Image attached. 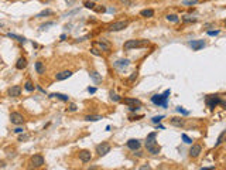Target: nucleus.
Here are the masks:
<instances>
[{"instance_id": "41", "label": "nucleus", "mask_w": 226, "mask_h": 170, "mask_svg": "<svg viewBox=\"0 0 226 170\" xmlns=\"http://www.w3.org/2000/svg\"><path fill=\"white\" fill-rule=\"evenodd\" d=\"M219 34V30H212V31H208V36H218Z\"/></svg>"}, {"instance_id": "31", "label": "nucleus", "mask_w": 226, "mask_h": 170, "mask_svg": "<svg viewBox=\"0 0 226 170\" xmlns=\"http://www.w3.org/2000/svg\"><path fill=\"white\" fill-rule=\"evenodd\" d=\"M177 112L178 113H181V115H184V116H188L189 115V111H185V109L181 108V106H177Z\"/></svg>"}, {"instance_id": "46", "label": "nucleus", "mask_w": 226, "mask_h": 170, "mask_svg": "<svg viewBox=\"0 0 226 170\" xmlns=\"http://www.w3.org/2000/svg\"><path fill=\"white\" fill-rule=\"evenodd\" d=\"M145 169H150V166H141V170H145Z\"/></svg>"}, {"instance_id": "37", "label": "nucleus", "mask_w": 226, "mask_h": 170, "mask_svg": "<svg viewBox=\"0 0 226 170\" xmlns=\"http://www.w3.org/2000/svg\"><path fill=\"white\" fill-rule=\"evenodd\" d=\"M28 139H30L28 135H21V133H20V136H18V142H24V140H28Z\"/></svg>"}, {"instance_id": "3", "label": "nucleus", "mask_w": 226, "mask_h": 170, "mask_svg": "<svg viewBox=\"0 0 226 170\" xmlns=\"http://www.w3.org/2000/svg\"><path fill=\"white\" fill-rule=\"evenodd\" d=\"M130 24L129 20H119V21H114V23H110L108 27H106V30L108 31H120V30H124L126 27Z\"/></svg>"}, {"instance_id": "24", "label": "nucleus", "mask_w": 226, "mask_h": 170, "mask_svg": "<svg viewBox=\"0 0 226 170\" xmlns=\"http://www.w3.org/2000/svg\"><path fill=\"white\" fill-rule=\"evenodd\" d=\"M7 37L14 38V40H17L18 42H26V41H27L24 37H21V36H17V34H13V33H7Z\"/></svg>"}, {"instance_id": "44", "label": "nucleus", "mask_w": 226, "mask_h": 170, "mask_svg": "<svg viewBox=\"0 0 226 170\" xmlns=\"http://www.w3.org/2000/svg\"><path fill=\"white\" fill-rule=\"evenodd\" d=\"M129 109L131 112H136V111H139V109H140V106H129Z\"/></svg>"}, {"instance_id": "10", "label": "nucleus", "mask_w": 226, "mask_h": 170, "mask_svg": "<svg viewBox=\"0 0 226 170\" xmlns=\"http://www.w3.org/2000/svg\"><path fill=\"white\" fill-rule=\"evenodd\" d=\"M7 94H9V96H11V98H17V96L21 95V86H20V85H13V86L9 88Z\"/></svg>"}, {"instance_id": "38", "label": "nucleus", "mask_w": 226, "mask_h": 170, "mask_svg": "<svg viewBox=\"0 0 226 170\" xmlns=\"http://www.w3.org/2000/svg\"><path fill=\"white\" fill-rule=\"evenodd\" d=\"M76 109H78V106H76L75 104H71V105L68 106V112H75Z\"/></svg>"}, {"instance_id": "25", "label": "nucleus", "mask_w": 226, "mask_h": 170, "mask_svg": "<svg viewBox=\"0 0 226 170\" xmlns=\"http://www.w3.org/2000/svg\"><path fill=\"white\" fill-rule=\"evenodd\" d=\"M140 16H141V17H153V16H154V10H151V9H145V10H141V11H140Z\"/></svg>"}, {"instance_id": "45", "label": "nucleus", "mask_w": 226, "mask_h": 170, "mask_svg": "<svg viewBox=\"0 0 226 170\" xmlns=\"http://www.w3.org/2000/svg\"><path fill=\"white\" fill-rule=\"evenodd\" d=\"M184 21H187V23H195V19H189V17H185V19H184Z\"/></svg>"}, {"instance_id": "47", "label": "nucleus", "mask_w": 226, "mask_h": 170, "mask_svg": "<svg viewBox=\"0 0 226 170\" xmlns=\"http://www.w3.org/2000/svg\"><path fill=\"white\" fill-rule=\"evenodd\" d=\"M59 38H61V40H62V41H64L65 38H66V36H65V34H62V36H61V37H59Z\"/></svg>"}, {"instance_id": "5", "label": "nucleus", "mask_w": 226, "mask_h": 170, "mask_svg": "<svg viewBox=\"0 0 226 170\" xmlns=\"http://www.w3.org/2000/svg\"><path fill=\"white\" fill-rule=\"evenodd\" d=\"M110 145L108 143V142H102V143H99L96 146V153L97 156H106V154L110 152Z\"/></svg>"}, {"instance_id": "29", "label": "nucleus", "mask_w": 226, "mask_h": 170, "mask_svg": "<svg viewBox=\"0 0 226 170\" xmlns=\"http://www.w3.org/2000/svg\"><path fill=\"white\" fill-rule=\"evenodd\" d=\"M24 89L28 91V92H32V91L35 89V86H34V84L32 82H30V81H27L26 84H24Z\"/></svg>"}, {"instance_id": "16", "label": "nucleus", "mask_w": 226, "mask_h": 170, "mask_svg": "<svg viewBox=\"0 0 226 170\" xmlns=\"http://www.w3.org/2000/svg\"><path fill=\"white\" fill-rule=\"evenodd\" d=\"M145 149H147V152L151 154H158L160 153V150H161V148L158 146V143H153V145H147L145 146Z\"/></svg>"}, {"instance_id": "1", "label": "nucleus", "mask_w": 226, "mask_h": 170, "mask_svg": "<svg viewBox=\"0 0 226 170\" xmlns=\"http://www.w3.org/2000/svg\"><path fill=\"white\" fill-rule=\"evenodd\" d=\"M170 95H171V91L170 89H165L164 91V94H157V95L151 96V102L154 104V105L157 106H162V108H167L168 104V98H170Z\"/></svg>"}, {"instance_id": "43", "label": "nucleus", "mask_w": 226, "mask_h": 170, "mask_svg": "<svg viewBox=\"0 0 226 170\" xmlns=\"http://www.w3.org/2000/svg\"><path fill=\"white\" fill-rule=\"evenodd\" d=\"M88 92H89V94H95V92H96V88H95V86H89V88H88Z\"/></svg>"}, {"instance_id": "42", "label": "nucleus", "mask_w": 226, "mask_h": 170, "mask_svg": "<svg viewBox=\"0 0 226 170\" xmlns=\"http://www.w3.org/2000/svg\"><path fill=\"white\" fill-rule=\"evenodd\" d=\"M136 78H137V72H133V74L130 75V78H129V81H130V82H133V81H134Z\"/></svg>"}, {"instance_id": "4", "label": "nucleus", "mask_w": 226, "mask_h": 170, "mask_svg": "<svg viewBox=\"0 0 226 170\" xmlns=\"http://www.w3.org/2000/svg\"><path fill=\"white\" fill-rule=\"evenodd\" d=\"M221 102L222 101H221V98H219V95H208L206 96V105H208L209 109H215Z\"/></svg>"}, {"instance_id": "20", "label": "nucleus", "mask_w": 226, "mask_h": 170, "mask_svg": "<svg viewBox=\"0 0 226 170\" xmlns=\"http://www.w3.org/2000/svg\"><path fill=\"white\" fill-rule=\"evenodd\" d=\"M26 67H27V60L24 58V57H20L16 63V68L17 69H24Z\"/></svg>"}, {"instance_id": "23", "label": "nucleus", "mask_w": 226, "mask_h": 170, "mask_svg": "<svg viewBox=\"0 0 226 170\" xmlns=\"http://www.w3.org/2000/svg\"><path fill=\"white\" fill-rule=\"evenodd\" d=\"M83 119L88 121V122H97V121H100V119H103V118L100 116V115H86Z\"/></svg>"}, {"instance_id": "26", "label": "nucleus", "mask_w": 226, "mask_h": 170, "mask_svg": "<svg viewBox=\"0 0 226 170\" xmlns=\"http://www.w3.org/2000/svg\"><path fill=\"white\" fill-rule=\"evenodd\" d=\"M52 14H54V11L52 10H49V9H47V10H43L41 11V13H38L37 16V19H40V17H47V16H52Z\"/></svg>"}, {"instance_id": "21", "label": "nucleus", "mask_w": 226, "mask_h": 170, "mask_svg": "<svg viewBox=\"0 0 226 170\" xmlns=\"http://www.w3.org/2000/svg\"><path fill=\"white\" fill-rule=\"evenodd\" d=\"M49 96H51V98H58V99H61V101H64V102H68V101H69V96L65 95V94H59V92L51 94Z\"/></svg>"}, {"instance_id": "22", "label": "nucleus", "mask_w": 226, "mask_h": 170, "mask_svg": "<svg viewBox=\"0 0 226 170\" xmlns=\"http://www.w3.org/2000/svg\"><path fill=\"white\" fill-rule=\"evenodd\" d=\"M226 140V129L225 130H222V133L218 136V140H216V143H215V148H218V146H221L223 142Z\"/></svg>"}, {"instance_id": "34", "label": "nucleus", "mask_w": 226, "mask_h": 170, "mask_svg": "<svg viewBox=\"0 0 226 170\" xmlns=\"http://www.w3.org/2000/svg\"><path fill=\"white\" fill-rule=\"evenodd\" d=\"M167 20L168 21H172V23H177V21H178V16H177V14H168Z\"/></svg>"}, {"instance_id": "27", "label": "nucleus", "mask_w": 226, "mask_h": 170, "mask_svg": "<svg viewBox=\"0 0 226 170\" xmlns=\"http://www.w3.org/2000/svg\"><path fill=\"white\" fill-rule=\"evenodd\" d=\"M129 63H130L129 60H119L114 65H116L117 68H124V67H127V65H129Z\"/></svg>"}, {"instance_id": "32", "label": "nucleus", "mask_w": 226, "mask_h": 170, "mask_svg": "<svg viewBox=\"0 0 226 170\" xmlns=\"http://www.w3.org/2000/svg\"><path fill=\"white\" fill-rule=\"evenodd\" d=\"M164 119V115H158V116H154L153 119H151V122L153 123H160Z\"/></svg>"}, {"instance_id": "7", "label": "nucleus", "mask_w": 226, "mask_h": 170, "mask_svg": "<svg viewBox=\"0 0 226 170\" xmlns=\"http://www.w3.org/2000/svg\"><path fill=\"white\" fill-rule=\"evenodd\" d=\"M30 163H31V167H34V169L43 167L44 166V157L41 156V154H34V156L31 157V160H30Z\"/></svg>"}, {"instance_id": "48", "label": "nucleus", "mask_w": 226, "mask_h": 170, "mask_svg": "<svg viewBox=\"0 0 226 170\" xmlns=\"http://www.w3.org/2000/svg\"><path fill=\"white\" fill-rule=\"evenodd\" d=\"M225 26H226V20H225Z\"/></svg>"}, {"instance_id": "35", "label": "nucleus", "mask_w": 226, "mask_h": 170, "mask_svg": "<svg viewBox=\"0 0 226 170\" xmlns=\"http://www.w3.org/2000/svg\"><path fill=\"white\" fill-rule=\"evenodd\" d=\"M54 24H55L54 21H49V23H45V24H43V26L40 27V28H41V30H47V28H48V27L54 26Z\"/></svg>"}, {"instance_id": "6", "label": "nucleus", "mask_w": 226, "mask_h": 170, "mask_svg": "<svg viewBox=\"0 0 226 170\" xmlns=\"http://www.w3.org/2000/svg\"><path fill=\"white\" fill-rule=\"evenodd\" d=\"M24 116H23L20 112H11L10 113V122L13 125H23L24 123Z\"/></svg>"}, {"instance_id": "49", "label": "nucleus", "mask_w": 226, "mask_h": 170, "mask_svg": "<svg viewBox=\"0 0 226 170\" xmlns=\"http://www.w3.org/2000/svg\"><path fill=\"white\" fill-rule=\"evenodd\" d=\"M0 27H1V24H0Z\"/></svg>"}, {"instance_id": "13", "label": "nucleus", "mask_w": 226, "mask_h": 170, "mask_svg": "<svg viewBox=\"0 0 226 170\" xmlns=\"http://www.w3.org/2000/svg\"><path fill=\"white\" fill-rule=\"evenodd\" d=\"M201 152H202V146L201 145H192L191 149H189V156L195 159V157H198L199 154H201Z\"/></svg>"}, {"instance_id": "33", "label": "nucleus", "mask_w": 226, "mask_h": 170, "mask_svg": "<svg viewBox=\"0 0 226 170\" xmlns=\"http://www.w3.org/2000/svg\"><path fill=\"white\" fill-rule=\"evenodd\" d=\"M198 3V0H182V4L185 6H194Z\"/></svg>"}, {"instance_id": "11", "label": "nucleus", "mask_w": 226, "mask_h": 170, "mask_svg": "<svg viewBox=\"0 0 226 170\" xmlns=\"http://www.w3.org/2000/svg\"><path fill=\"white\" fill-rule=\"evenodd\" d=\"M72 77V71L69 69H65V71H59L58 74H55V80L57 81H64V80H68Z\"/></svg>"}, {"instance_id": "30", "label": "nucleus", "mask_w": 226, "mask_h": 170, "mask_svg": "<svg viewBox=\"0 0 226 170\" xmlns=\"http://www.w3.org/2000/svg\"><path fill=\"white\" fill-rule=\"evenodd\" d=\"M181 138H182L184 143H187V145H191V143H192V139L189 138L188 135H185V133H182V136H181Z\"/></svg>"}, {"instance_id": "19", "label": "nucleus", "mask_w": 226, "mask_h": 170, "mask_svg": "<svg viewBox=\"0 0 226 170\" xmlns=\"http://www.w3.org/2000/svg\"><path fill=\"white\" fill-rule=\"evenodd\" d=\"M34 67H35V71H37V74H40V75L45 74V65H44L43 61H37Z\"/></svg>"}, {"instance_id": "14", "label": "nucleus", "mask_w": 226, "mask_h": 170, "mask_svg": "<svg viewBox=\"0 0 226 170\" xmlns=\"http://www.w3.org/2000/svg\"><path fill=\"white\" fill-rule=\"evenodd\" d=\"M126 145H127V148H129L130 150H139L140 146H141V143H140V140H139V139H129Z\"/></svg>"}, {"instance_id": "40", "label": "nucleus", "mask_w": 226, "mask_h": 170, "mask_svg": "<svg viewBox=\"0 0 226 170\" xmlns=\"http://www.w3.org/2000/svg\"><path fill=\"white\" fill-rule=\"evenodd\" d=\"M91 53L93 54V55H96V57H100L102 54L99 53V50H96V48H91Z\"/></svg>"}, {"instance_id": "39", "label": "nucleus", "mask_w": 226, "mask_h": 170, "mask_svg": "<svg viewBox=\"0 0 226 170\" xmlns=\"http://www.w3.org/2000/svg\"><path fill=\"white\" fill-rule=\"evenodd\" d=\"M14 133H17V135H20V133H23L24 132V128H21V126H17L14 130H13Z\"/></svg>"}, {"instance_id": "8", "label": "nucleus", "mask_w": 226, "mask_h": 170, "mask_svg": "<svg viewBox=\"0 0 226 170\" xmlns=\"http://www.w3.org/2000/svg\"><path fill=\"white\" fill-rule=\"evenodd\" d=\"M188 44L194 51H199V50H202V48L206 45V42H205L204 40H192V41H189Z\"/></svg>"}, {"instance_id": "28", "label": "nucleus", "mask_w": 226, "mask_h": 170, "mask_svg": "<svg viewBox=\"0 0 226 170\" xmlns=\"http://www.w3.org/2000/svg\"><path fill=\"white\" fill-rule=\"evenodd\" d=\"M109 96H110V99H112V101H114V102H120V101H122V96L117 95V94H116V92H113V91H110V92H109Z\"/></svg>"}, {"instance_id": "2", "label": "nucleus", "mask_w": 226, "mask_h": 170, "mask_svg": "<svg viewBox=\"0 0 226 170\" xmlns=\"http://www.w3.org/2000/svg\"><path fill=\"white\" fill-rule=\"evenodd\" d=\"M148 44L147 40H127L124 42L123 48L126 51H130V50H134V48H141V47H145Z\"/></svg>"}, {"instance_id": "18", "label": "nucleus", "mask_w": 226, "mask_h": 170, "mask_svg": "<svg viewBox=\"0 0 226 170\" xmlns=\"http://www.w3.org/2000/svg\"><path fill=\"white\" fill-rule=\"evenodd\" d=\"M89 77L92 78V81H93L95 84H100V82H102V75L99 74V72H96V71H91V72H89Z\"/></svg>"}, {"instance_id": "9", "label": "nucleus", "mask_w": 226, "mask_h": 170, "mask_svg": "<svg viewBox=\"0 0 226 170\" xmlns=\"http://www.w3.org/2000/svg\"><path fill=\"white\" fill-rule=\"evenodd\" d=\"M95 45H97V47L100 48L102 51H105V53H110V50H112V47H110V44H109L105 38H102V40H97V41H95Z\"/></svg>"}, {"instance_id": "17", "label": "nucleus", "mask_w": 226, "mask_h": 170, "mask_svg": "<svg viewBox=\"0 0 226 170\" xmlns=\"http://www.w3.org/2000/svg\"><path fill=\"white\" fill-rule=\"evenodd\" d=\"M170 123H171L172 126H178V128H181L184 126V123H185V121H184L182 118H177V116H174L170 119Z\"/></svg>"}, {"instance_id": "36", "label": "nucleus", "mask_w": 226, "mask_h": 170, "mask_svg": "<svg viewBox=\"0 0 226 170\" xmlns=\"http://www.w3.org/2000/svg\"><path fill=\"white\" fill-rule=\"evenodd\" d=\"M83 6H85L86 9H95V3L93 1H85Z\"/></svg>"}, {"instance_id": "15", "label": "nucleus", "mask_w": 226, "mask_h": 170, "mask_svg": "<svg viewBox=\"0 0 226 170\" xmlns=\"http://www.w3.org/2000/svg\"><path fill=\"white\" fill-rule=\"evenodd\" d=\"M122 102L129 106H141V101L136 99V98H124V99H122Z\"/></svg>"}, {"instance_id": "12", "label": "nucleus", "mask_w": 226, "mask_h": 170, "mask_svg": "<svg viewBox=\"0 0 226 170\" xmlns=\"http://www.w3.org/2000/svg\"><path fill=\"white\" fill-rule=\"evenodd\" d=\"M79 159L82 163H89L92 160V153L89 150H81L79 152Z\"/></svg>"}]
</instances>
